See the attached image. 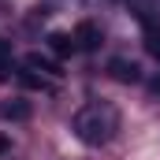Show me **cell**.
I'll use <instances>...</instances> for the list:
<instances>
[{
  "mask_svg": "<svg viewBox=\"0 0 160 160\" xmlns=\"http://www.w3.org/2000/svg\"><path fill=\"white\" fill-rule=\"evenodd\" d=\"M8 56H11V45L0 38V71H8Z\"/></svg>",
  "mask_w": 160,
  "mask_h": 160,
  "instance_id": "9",
  "label": "cell"
},
{
  "mask_svg": "<svg viewBox=\"0 0 160 160\" xmlns=\"http://www.w3.org/2000/svg\"><path fill=\"white\" fill-rule=\"evenodd\" d=\"M149 86H153V93H160V75H157L153 82H149Z\"/></svg>",
  "mask_w": 160,
  "mask_h": 160,
  "instance_id": "11",
  "label": "cell"
},
{
  "mask_svg": "<svg viewBox=\"0 0 160 160\" xmlns=\"http://www.w3.org/2000/svg\"><path fill=\"white\" fill-rule=\"evenodd\" d=\"M30 104L26 101H4L0 104V119H30Z\"/></svg>",
  "mask_w": 160,
  "mask_h": 160,
  "instance_id": "6",
  "label": "cell"
},
{
  "mask_svg": "<svg viewBox=\"0 0 160 160\" xmlns=\"http://www.w3.org/2000/svg\"><path fill=\"white\" fill-rule=\"evenodd\" d=\"M145 52L160 60V26H153V22H145Z\"/></svg>",
  "mask_w": 160,
  "mask_h": 160,
  "instance_id": "7",
  "label": "cell"
},
{
  "mask_svg": "<svg viewBox=\"0 0 160 160\" xmlns=\"http://www.w3.org/2000/svg\"><path fill=\"white\" fill-rule=\"evenodd\" d=\"M8 149H11V142H8V138H0V153H8Z\"/></svg>",
  "mask_w": 160,
  "mask_h": 160,
  "instance_id": "10",
  "label": "cell"
},
{
  "mask_svg": "<svg viewBox=\"0 0 160 160\" xmlns=\"http://www.w3.org/2000/svg\"><path fill=\"white\" fill-rule=\"evenodd\" d=\"M48 48L63 60V56H71V52L78 48V41H75V34H60V30H56V34H48Z\"/></svg>",
  "mask_w": 160,
  "mask_h": 160,
  "instance_id": "5",
  "label": "cell"
},
{
  "mask_svg": "<svg viewBox=\"0 0 160 160\" xmlns=\"http://www.w3.org/2000/svg\"><path fill=\"white\" fill-rule=\"evenodd\" d=\"M108 75H112L116 82L134 86V82H142V67H138L134 60H123V56H116V60H108Z\"/></svg>",
  "mask_w": 160,
  "mask_h": 160,
  "instance_id": "2",
  "label": "cell"
},
{
  "mask_svg": "<svg viewBox=\"0 0 160 160\" xmlns=\"http://www.w3.org/2000/svg\"><path fill=\"white\" fill-rule=\"evenodd\" d=\"M26 67L30 71H41V75H52V78H60L63 71H60V63L56 60H48V56H41V52H30L26 56Z\"/></svg>",
  "mask_w": 160,
  "mask_h": 160,
  "instance_id": "4",
  "label": "cell"
},
{
  "mask_svg": "<svg viewBox=\"0 0 160 160\" xmlns=\"http://www.w3.org/2000/svg\"><path fill=\"white\" fill-rule=\"evenodd\" d=\"M19 82H22L26 89H48L45 75H34V71H19Z\"/></svg>",
  "mask_w": 160,
  "mask_h": 160,
  "instance_id": "8",
  "label": "cell"
},
{
  "mask_svg": "<svg viewBox=\"0 0 160 160\" xmlns=\"http://www.w3.org/2000/svg\"><path fill=\"white\" fill-rule=\"evenodd\" d=\"M119 127V116L112 104H86L78 116H75V134H78L86 145H104Z\"/></svg>",
  "mask_w": 160,
  "mask_h": 160,
  "instance_id": "1",
  "label": "cell"
},
{
  "mask_svg": "<svg viewBox=\"0 0 160 160\" xmlns=\"http://www.w3.org/2000/svg\"><path fill=\"white\" fill-rule=\"evenodd\" d=\"M75 41H78V48L82 52H97L101 48V30H97V22H78L75 26Z\"/></svg>",
  "mask_w": 160,
  "mask_h": 160,
  "instance_id": "3",
  "label": "cell"
}]
</instances>
